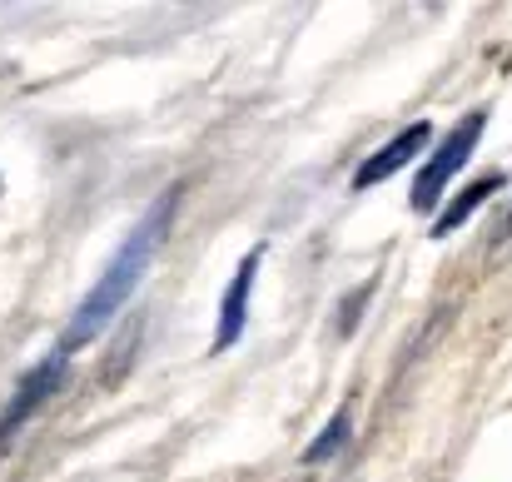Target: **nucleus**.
Segmentation results:
<instances>
[{
    "instance_id": "obj_1",
    "label": "nucleus",
    "mask_w": 512,
    "mask_h": 482,
    "mask_svg": "<svg viewBox=\"0 0 512 482\" xmlns=\"http://www.w3.org/2000/svg\"><path fill=\"white\" fill-rule=\"evenodd\" d=\"M174 204H179V189H165V194L145 209V219L125 234V244H120L115 259L105 264L100 284L80 299L75 319L65 323V338H60V353H65V358H70L75 348H85L90 338H100V333L115 323V314L130 304V294L140 289V279H145V269H150V259H155L160 239H165V229L174 224Z\"/></svg>"
},
{
    "instance_id": "obj_2",
    "label": "nucleus",
    "mask_w": 512,
    "mask_h": 482,
    "mask_svg": "<svg viewBox=\"0 0 512 482\" xmlns=\"http://www.w3.org/2000/svg\"><path fill=\"white\" fill-rule=\"evenodd\" d=\"M483 125H488V110H473V115H463V120L448 130V140L433 150V160L423 164L418 179H413V209H433V204L443 199V189L453 184V174L473 160Z\"/></svg>"
},
{
    "instance_id": "obj_3",
    "label": "nucleus",
    "mask_w": 512,
    "mask_h": 482,
    "mask_svg": "<svg viewBox=\"0 0 512 482\" xmlns=\"http://www.w3.org/2000/svg\"><path fill=\"white\" fill-rule=\"evenodd\" d=\"M65 383V353H50V358H40L15 388H10V403L0 408V448L40 413V403H50V393Z\"/></svg>"
},
{
    "instance_id": "obj_4",
    "label": "nucleus",
    "mask_w": 512,
    "mask_h": 482,
    "mask_svg": "<svg viewBox=\"0 0 512 482\" xmlns=\"http://www.w3.org/2000/svg\"><path fill=\"white\" fill-rule=\"evenodd\" d=\"M259 264H264V244H254V249L239 259V269H234V279H229V289H224V304H219V333H214V348H219V353L234 348L239 333H244V323H249V299H254Z\"/></svg>"
},
{
    "instance_id": "obj_5",
    "label": "nucleus",
    "mask_w": 512,
    "mask_h": 482,
    "mask_svg": "<svg viewBox=\"0 0 512 482\" xmlns=\"http://www.w3.org/2000/svg\"><path fill=\"white\" fill-rule=\"evenodd\" d=\"M428 135H433V125L428 120H413L408 130H398L378 155H368V160L358 164V174H353V189H373V184H383V179H393L398 169L408 160H418L423 155V145H428Z\"/></svg>"
},
{
    "instance_id": "obj_6",
    "label": "nucleus",
    "mask_w": 512,
    "mask_h": 482,
    "mask_svg": "<svg viewBox=\"0 0 512 482\" xmlns=\"http://www.w3.org/2000/svg\"><path fill=\"white\" fill-rule=\"evenodd\" d=\"M498 189H503V174H488V179L468 184V189H463V194H458V199H453V204H448V209L438 214L433 234H438V239H443V234H453V229H458V224H463V219H468V214H473V209L483 204V199H493Z\"/></svg>"
},
{
    "instance_id": "obj_7",
    "label": "nucleus",
    "mask_w": 512,
    "mask_h": 482,
    "mask_svg": "<svg viewBox=\"0 0 512 482\" xmlns=\"http://www.w3.org/2000/svg\"><path fill=\"white\" fill-rule=\"evenodd\" d=\"M348 433H353V408H339V413L329 418V428L304 448V463H309V468H319L324 458H339V448L348 443Z\"/></svg>"
},
{
    "instance_id": "obj_8",
    "label": "nucleus",
    "mask_w": 512,
    "mask_h": 482,
    "mask_svg": "<svg viewBox=\"0 0 512 482\" xmlns=\"http://www.w3.org/2000/svg\"><path fill=\"white\" fill-rule=\"evenodd\" d=\"M503 234H512V214H508V224H503Z\"/></svg>"
}]
</instances>
